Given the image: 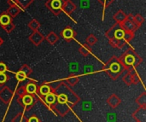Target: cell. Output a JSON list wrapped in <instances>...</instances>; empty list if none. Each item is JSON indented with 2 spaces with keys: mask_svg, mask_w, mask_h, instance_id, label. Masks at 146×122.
<instances>
[{
  "mask_svg": "<svg viewBox=\"0 0 146 122\" xmlns=\"http://www.w3.org/2000/svg\"><path fill=\"white\" fill-rule=\"evenodd\" d=\"M52 92L56 95V102L59 103H69L73 106L80 101L79 97L63 82H61L55 89L52 88Z\"/></svg>",
  "mask_w": 146,
  "mask_h": 122,
  "instance_id": "6da1fadb",
  "label": "cell"
},
{
  "mask_svg": "<svg viewBox=\"0 0 146 122\" xmlns=\"http://www.w3.org/2000/svg\"><path fill=\"white\" fill-rule=\"evenodd\" d=\"M118 58L120 62L127 71L134 70V68L138 67L143 61L141 56L133 48H129L121 56Z\"/></svg>",
  "mask_w": 146,
  "mask_h": 122,
  "instance_id": "7a4b0ae2",
  "label": "cell"
},
{
  "mask_svg": "<svg viewBox=\"0 0 146 122\" xmlns=\"http://www.w3.org/2000/svg\"><path fill=\"white\" fill-rule=\"evenodd\" d=\"M104 70L112 80L118 79L119 76L121 75L124 71H126L121 63L120 62L119 58L115 56H112L105 63V65L104 66Z\"/></svg>",
  "mask_w": 146,
  "mask_h": 122,
  "instance_id": "3957f363",
  "label": "cell"
},
{
  "mask_svg": "<svg viewBox=\"0 0 146 122\" xmlns=\"http://www.w3.org/2000/svg\"><path fill=\"white\" fill-rule=\"evenodd\" d=\"M121 24V28L125 32H135L139 27L133 21V15L132 14L127 15V18L124 21H122Z\"/></svg>",
  "mask_w": 146,
  "mask_h": 122,
  "instance_id": "277c9868",
  "label": "cell"
},
{
  "mask_svg": "<svg viewBox=\"0 0 146 122\" xmlns=\"http://www.w3.org/2000/svg\"><path fill=\"white\" fill-rule=\"evenodd\" d=\"M63 0H48L45 3V6L55 15H58L62 11V5Z\"/></svg>",
  "mask_w": 146,
  "mask_h": 122,
  "instance_id": "5b68a950",
  "label": "cell"
},
{
  "mask_svg": "<svg viewBox=\"0 0 146 122\" xmlns=\"http://www.w3.org/2000/svg\"><path fill=\"white\" fill-rule=\"evenodd\" d=\"M12 97H13V91L9 87L4 86L0 90V100L3 103L5 104L9 103Z\"/></svg>",
  "mask_w": 146,
  "mask_h": 122,
  "instance_id": "8992f818",
  "label": "cell"
},
{
  "mask_svg": "<svg viewBox=\"0 0 146 122\" xmlns=\"http://www.w3.org/2000/svg\"><path fill=\"white\" fill-rule=\"evenodd\" d=\"M18 102L26 110L30 109L34 103L33 95H30V94H26L25 96L21 97H18Z\"/></svg>",
  "mask_w": 146,
  "mask_h": 122,
  "instance_id": "52a82bcc",
  "label": "cell"
},
{
  "mask_svg": "<svg viewBox=\"0 0 146 122\" xmlns=\"http://www.w3.org/2000/svg\"><path fill=\"white\" fill-rule=\"evenodd\" d=\"M51 108L60 116L66 115L69 111V106L67 103H59L56 102L54 104L51 105Z\"/></svg>",
  "mask_w": 146,
  "mask_h": 122,
  "instance_id": "ba28073f",
  "label": "cell"
},
{
  "mask_svg": "<svg viewBox=\"0 0 146 122\" xmlns=\"http://www.w3.org/2000/svg\"><path fill=\"white\" fill-rule=\"evenodd\" d=\"M133 117L136 122H146V108L139 107L133 114Z\"/></svg>",
  "mask_w": 146,
  "mask_h": 122,
  "instance_id": "9c48e42d",
  "label": "cell"
},
{
  "mask_svg": "<svg viewBox=\"0 0 146 122\" xmlns=\"http://www.w3.org/2000/svg\"><path fill=\"white\" fill-rule=\"evenodd\" d=\"M44 39V35L39 32L38 30L37 31H33V32L29 36V40L36 46L39 45Z\"/></svg>",
  "mask_w": 146,
  "mask_h": 122,
  "instance_id": "30bf717a",
  "label": "cell"
},
{
  "mask_svg": "<svg viewBox=\"0 0 146 122\" xmlns=\"http://www.w3.org/2000/svg\"><path fill=\"white\" fill-rule=\"evenodd\" d=\"M76 9V5L71 0H65L62 5V10L64 11L67 15H70Z\"/></svg>",
  "mask_w": 146,
  "mask_h": 122,
  "instance_id": "8fae6325",
  "label": "cell"
},
{
  "mask_svg": "<svg viewBox=\"0 0 146 122\" xmlns=\"http://www.w3.org/2000/svg\"><path fill=\"white\" fill-rule=\"evenodd\" d=\"M75 32L70 27H66L62 32H61V36L63 39H65L66 41H70L71 39H73L75 36Z\"/></svg>",
  "mask_w": 146,
  "mask_h": 122,
  "instance_id": "7c38bea8",
  "label": "cell"
},
{
  "mask_svg": "<svg viewBox=\"0 0 146 122\" xmlns=\"http://www.w3.org/2000/svg\"><path fill=\"white\" fill-rule=\"evenodd\" d=\"M107 103L109 104V106L112 109H116L121 103V98L115 95V94H112L108 99H107Z\"/></svg>",
  "mask_w": 146,
  "mask_h": 122,
  "instance_id": "4fadbf2b",
  "label": "cell"
},
{
  "mask_svg": "<svg viewBox=\"0 0 146 122\" xmlns=\"http://www.w3.org/2000/svg\"><path fill=\"white\" fill-rule=\"evenodd\" d=\"M21 12V8L17 5V4H15V5H11L9 7V9L6 10V13L11 17H15L19 13Z\"/></svg>",
  "mask_w": 146,
  "mask_h": 122,
  "instance_id": "5bb4252c",
  "label": "cell"
},
{
  "mask_svg": "<svg viewBox=\"0 0 146 122\" xmlns=\"http://www.w3.org/2000/svg\"><path fill=\"white\" fill-rule=\"evenodd\" d=\"M134 70H130V71H127V73L123 75V82L127 85V86H131L133 85V74H134Z\"/></svg>",
  "mask_w": 146,
  "mask_h": 122,
  "instance_id": "9a60e30c",
  "label": "cell"
},
{
  "mask_svg": "<svg viewBox=\"0 0 146 122\" xmlns=\"http://www.w3.org/2000/svg\"><path fill=\"white\" fill-rule=\"evenodd\" d=\"M126 41L124 39H121V40H118L115 38L110 39V44L111 46H113L114 48H119V49H121L123 48L125 45H126Z\"/></svg>",
  "mask_w": 146,
  "mask_h": 122,
  "instance_id": "2e32d148",
  "label": "cell"
},
{
  "mask_svg": "<svg viewBox=\"0 0 146 122\" xmlns=\"http://www.w3.org/2000/svg\"><path fill=\"white\" fill-rule=\"evenodd\" d=\"M119 27H121V24L120 23H117V22H115L109 30H107L106 31V32H105V36L109 38V39H111V38H114V32H115V30L116 29H118Z\"/></svg>",
  "mask_w": 146,
  "mask_h": 122,
  "instance_id": "e0dca14e",
  "label": "cell"
},
{
  "mask_svg": "<svg viewBox=\"0 0 146 122\" xmlns=\"http://www.w3.org/2000/svg\"><path fill=\"white\" fill-rule=\"evenodd\" d=\"M27 94H30V95H33L38 91V87L37 85L33 82H30L28 83L26 86H25Z\"/></svg>",
  "mask_w": 146,
  "mask_h": 122,
  "instance_id": "ac0fdd59",
  "label": "cell"
},
{
  "mask_svg": "<svg viewBox=\"0 0 146 122\" xmlns=\"http://www.w3.org/2000/svg\"><path fill=\"white\" fill-rule=\"evenodd\" d=\"M114 20L117 22V23H121L122 21H124L127 18V15L122 11V10H119L117 11L115 15H114Z\"/></svg>",
  "mask_w": 146,
  "mask_h": 122,
  "instance_id": "d6986e66",
  "label": "cell"
},
{
  "mask_svg": "<svg viewBox=\"0 0 146 122\" xmlns=\"http://www.w3.org/2000/svg\"><path fill=\"white\" fill-rule=\"evenodd\" d=\"M45 38V39L48 41V43L50 44H55L57 43V41L59 40L58 35L56 34L54 32H50L46 36V38Z\"/></svg>",
  "mask_w": 146,
  "mask_h": 122,
  "instance_id": "ffe728a7",
  "label": "cell"
},
{
  "mask_svg": "<svg viewBox=\"0 0 146 122\" xmlns=\"http://www.w3.org/2000/svg\"><path fill=\"white\" fill-rule=\"evenodd\" d=\"M38 91L40 95L45 96V95L52 92V88L50 86H48L47 84H44V85H42L39 88H38Z\"/></svg>",
  "mask_w": 146,
  "mask_h": 122,
  "instance_id": "44dd1931",
  "label": "cell"
},
{
  "mask_svg": "<svg viewBox=\"0 0 146 122\" xmlns=\"http://www.w3.org/2000/svg\"><path fill=\"white\" fill-rule=\"evenodd\" d=\"M44 101L48 105L51 106L52 104H54L56 102V97L53 92H50L44 96Z\"/></svg>",
  "mask_w": 146,
  "mask_h": 122,
  "instance_id": "7402d4cb",
  "label": "cell"
},
{
  "mask_svg": "<svg viewBox=\"0 0 146 122\" xmlns=\"http://www.w3.org/2000/svg\"><path fill=\"white\" fill-rule=\"evenodd\" d=\"M11 21V17L5 12H3L1 15H0V25L2 27L5 26L6 24L9 23Z\"/></svg>",
  "mask_w": 146,
  "mask_h": 122,
  "instance_id": "603a6c76",
  "label": "cell"
},
{
  "mask_svg": "<svg viewBox=\"0 0 146 122\" xmlns=\"http://www.w3.org/2000/svg\"><path fill=\"white\" fill-rule=\"evenodd\" d=\"M91 51H92V48L90 46L86 45V44H84V45L80 46V49H79V52L84 56H87L91 53Z\"/></svg>",
  "mask_w": 146,
  "mask_h": 122,
  "instance_id": "cb8c5ba5",
  "label": "cell"
},
{
  "mask_svg": "<svg viewBox=\"0 0 146 122\" xmlns=\"http://www.w3.org/2000/svg\"><path fill=\"white\" fill-rule=\"evenodd\" d=\"M136 103L139 107H144L146 108V93L144 92L142 95H140L137 99H136Z\"/></svg>",
  "mask_w": 146,
  "mask_h": 122,
  "instance_id": "d4e9b609",
  "label": "cell"
},
{
  "mask_svg": "<svg viewBox=\"0 0 146 122\" xmlns=\"http://www.w3.org/2000/svg\"><path fill=\"white\" fill-rule=\"evenodd\" d=\"M97 41H98L97 37L94 34H90L86 38V44L88 45V46H90V47H92L93 44H95L97 43Z\"/></svg>",
  "mask_w": 146,
  "mask_h": 122,
  "instance_id": "484cf974",
  "label": "cell"
},
{
  "mask_svg": "<svg viewBox=\"0 0 146 122\" xmlns=\"http://www.w3.org/2000/svg\"><path fill=\"white\" fill-rule=\"evenodd\" d=\"M124 34H125V31L121 27L118 29H116L115 32H114V38H116V39H118V40H121V39H123Z\"/></svg>",
  "mask_w": 146,
  "mask_h": 122,
  "instance_id": "4316f807",
  "label": "cell"
},
{
  "mask_svg": "<svg viewBox=\"0 0 146 122\" xmlns=\"http://www.w3.org/2000/svg\"><path fill=\"white\" fill-rule=\"evenodd\" d=\"M11 122H27V119L23 113H19L11 120Z\"/></svg>",
  "mask_w": 146,
  "mask_h": 122,
  "instance_id": "83f0119b",
  "label": "cell"
},
{
  "mask_svg": "<svg viewBox=\"0 0 146 122\" xmlns=\"http://www.w3.org/2000/svg\"><path fill=\"white\" fill-rule=\"evenodd\" d=\"M33 2V0H16V4L19 7H21L23 9L27 8Z\"/></svg>",
  "mask_w": 146,
  "mask_h": 122,
  "instance_id": "f1b7e54d",
  "label": "cell"
},
{
  "mask_svg": "<svg viewBox=\"0 0 146 122\" xmlns=\"http://www.w3.org/2000/svg\"><path fill=\"white\" fill-rule=\"evenodd\" d=\"M28 27H29L32 30L37 31V30L39 28V27H40V23H39L38 21L33 19V20H32V21L28 23Z\"/></svg>",
  "mask_w": 146,
  "mask_h": 122,
  "instance_id": "f546056e",
  "label": "cell"
},
{
  "mask_svg": "<svg viewBox=\"0 0 146 122\" xmlns=\"http://www.w3.org/2000/svg\"><path fill=\"white\" fill-rule=\"evenodd\" d=\"M79 82V78L76 76V75H71L69 76L67 80H66V83L69 86H74L76 85L77 83Z\"/></svg>",
  "mask_w": 146,
  "mask_h": 122,
  "instance_id": "4dcf8cb0",
  "label": "cell"
},
{
  "mask_svg": "<svg viewBox=\"0 0 146 122\" xmlns=\"http://www.w3.org/2000/svg\"><path fill=\"white\" fill-rule=\"evenodd\" d=\"M133 21L139 27H140L145 21V18L140 14H137L136 15H133Z\"/></svg>",
  "mask_w": 146,
  "mask_h": 122,
  "instance_id": "1f68e13d",
  "label": "cell"
},
{
  "mask_svg": "<svg viewBox=\"0 0 146 122\" xmlns=\"http://www.w3.org/2000/svg\"><path fill=\"white\" fill-rule=\"evenodd\" d=\"M133 38H134V32H125L123 39L126 41V43L132 41L133 39Z\"/></svg>",
  "mask_w": 146,
  "mask_h": 122,
  "instance_id": "d6a6232c",
  "label": "cell"
},
{
  "mask_svg": "<svg viewBox=\"0 0 146 122\" xmlns=\"http://www.w3.org/2000/svg\"><path fill=\"white\" fill-rule=\"evenodd\" d=\"M26 78H27L26 74H25L24 72H22L21 70H19V71L16 73V74H15V79H16L18 81H20V82L24 81V80H26Z\"/></svg>",
  "mask_w": 146,
  "mask_h": 122,
  "instance_id": "836d02e7",
  "label": "cell"
},
{
  "mask_svg": "<svg viewBox=\"0 0 146 122\" xmlns=\"http://www.w3.org/2000/svg\"><path fill=\"white\" fill-rule=\"evenodd\" d=\"M15 24L12 22V21L9 22V23H8V24H6L5 26H3V28L8 32V33H9V32H11L14 29H15Z\"/></svg>",
  "mask_w": 146,
  "mask_h": 122,
  "instance_id": "e575fe53",
  "label": "cell"
},
{
  "mask_svg": "<svg viewBox=\"0 0 146 122\" xmlns=\"http://www.w3.org/2000/svg\"><path fill=\"white\" fill-rule=\"evenodd\" d=\"M27 94L25 86H20L17 90H16V95L18 96V97H21L23 96H25Z\"/></svg>",
  "mask_w": 146,
  "mask_h": 122,
  "instance_id": "d590c367",
  "label": "cell"
},
{
  "mask_svg": "<svg viewBox=\"0 0 146 122\" xmlns=\"http://www.w3.org/2000/svg\"><path fill=\"white\" fill-rule=\"evenodd\" d=\"M9 80L8 75L5 73H0V86H3Z\"/></svg>",
  "mask_w": 146,
  "mask_h": 122,
  "instance_id": "8d00e7d4",
  "label": "cell"
},
{
  "mask_svg": "<svg viewBox=\"0 0 146 122\" xmlns=\"http://www.w3.org/2000/svg\"><path fill=\"white\" fill-rule=\"evenodd\" d=\"M20 70H21L22 72H24V73L26 74L27 76L29 75L30 74H32V68H31L28 65H27V64H24V65L21 68Z\"/></svg>",
  "mask_w": 146,
  "mask_h": 122,
  "instance_id": "74e56055",
  "label": "cell"
},
{
  "mask_svg": "<svg viewBox=\"0 0 146 122\" xmlns=\"http://www.w3.org/2000/svg\"><path fill=\"white\" fill-rule=\"evenodd\" d=\"M103 6H104V9H106L109 5H110L115 0H98Z\"/></svg>",
  "mask_w": 146,
  "mask_h": 122,
  "instance_id": "f35d334b",
  "label": "cell"
},
{
  "mask_svg": "<svg viewBox=\"0 0 146 122\" xmlns=\"http://www.w3.org/2000/svg\"><path fill=\"white\" fill-rule=\"evenodd\" d=\"M139 81H140V79H139V75L134 72L133 77V85H138V84L139 83Z\"/></svg>",
  "mask_w": 146,
  "mask_h": 122,
  "instance_id": "ab89813d",
  "label": "cell"
},
{
  "mask_svg": "<svg viewBox=\"0 0 146 122\" xmlns=\"http://www.w3.org/2000/svg\"><path fill=\"white\" fill-rule=\"evenodd\" d=\"M7 71V66L3 62H0V73H5Z\"/></svg>",
  "mask_w": 146,
  "mask_h": 122,
  "instance_id": "60d3db41",
  "label": "cell"
},
{
  "mask_svg": "<svg viewBox=\"0 0 146 122\" xmlns=\"http://www.w3.org/2000/svg\"><path fill=\"white\" fill-rule=\"evenodd\" d=\"M80 5H81V7L82 8H88V6H89V2H88V0H81V3H80Z\"/></svg>",
  "mask_w": 146,
  "mask_h": 122,
  "instance_id": "b9f144b4",
  "label": "cell"
},
{
  "mask_svg": "<svg viewBox=\"0 0 146 122\" xmlns=\"http://www.w3.org/2000/svg\"><path fill=\"white\" fill-rule=\"evenodd\" d=\"M27 122H39V121H38V119L35 115H33L32 117H30L27 120Z\"/></svg>",
  "mask_w": 146,
  "mask_h": 122,
  "instance_id": "7bdbcfd3",
  "label": "cell"
},
{
  "mask_svg": "<svg viewBox=\"0 0 146 122\" xmlns=\"http://www.w3.org/2000/svg\"><path fill=\"white\" fill-rule=\"evenodd\" d=\"M8 4H9V6L15 5V4H16V0H9V1H8Z\"/></svg>",
  "mask_w": 146,
  "mask_h": 122,
  "instance_id": "ee69618b",
  "label": "cell"
},
{
  "mask_svg": "<svg viewBox=\"0 0 146 122\" xmlns=\"http://www.w3.org/2000/svg\"><path fill=\"white\" fill-rule=\"evenodd\" d=\"M3 44V38H2L0 37V46H1V45H2Z\"/></svg>",
  "mask_w": 146,
  "mask_h": 122,
  "instance_id": "f6af8a7d",
  "label": "cell"
}]
</instances>
